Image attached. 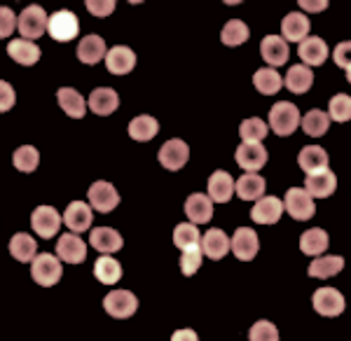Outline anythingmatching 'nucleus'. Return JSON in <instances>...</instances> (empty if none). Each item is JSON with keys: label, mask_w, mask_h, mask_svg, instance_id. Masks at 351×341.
I'll list each match as a JSON object with an SVG mask.
<instances>
[{"label": "nucleus", "mask_w": 351, "mask_h": 341, "mask_svg": "<svg viewBox=\"0 0 351 341\" xmlns=\"http://www.w3.org/2000/svg\"><path fill=\"white\" fill-rule=\"evenodd\" d=\"M300 127V110L295 103L279 101L269 110V129L276 136H291Z\"/></svg>", "instance_id": "1"}, {"label": "nucleus", "mask_w": 351, "mask_h": 341, "mask_svg": "<svg viewBox=\"0 0 351 341\" xmlns=\"http://www.w3.org/2000/svg\"><path fill=\"white\" fill-rule=\"evenodd\" d=\"M47 19L49 16L45 14V10L40 5H28L24 8V12L19 14V19H16V28H19L21 38L24 40H36L45 36V31H47Z\"/></svg>", "instance_id": "2"}, {"label": "nucleus", "mask_w": 351, "mask_h": 341, "mask_svg": "<svg viewBox=\"0 0 351 341\" xmlns=\"http://www.w3.org/2000/svg\"><path fill=\"white\" fill-rule=\"evenodd\" d=\"M31 276H33V281L43 288L56 286L59 278H61V260L54 257V255H49V253L38 255L31 264Z\"/></svg>", "instance_id": "3"}, {"label": "nucleus", "mask_w": 351, "mask_h": 341, "mask_svg": "<svg viewBox=\"0 0 351 341\" xmlns=\"http://www.w3.org/2000/svg\"><path fill=\"white\" fill-rule=\"evenodd\" d=\"M47 33L52 36L56 42H68V40H75L80 33V21L73 12L68 10H59L47 19Z\"/></svg>", "instance_id": "4"}, {"label": "nucleus", "mask_w": 351, "mask_h": 341, "mask_svg": "<svg viewBox=\"0 0 351 341\" xmlns=\"http://www.w3.org/2000/svg\"><path fill=\"white\" fill-rule=\"evenodd\" d=\"M284 208L288 210V215H291L293 220H309V218H314V213H316L314 199L307 194L304 187H291V190L286 192Z\"/></svg>", "instance_id": "5"}, {"label": "nucleus", "mask_w": 351, "mask_h": 341, "mask_svg": "<svg viewBox=\"0 0 351 341\" xmlns=\"http://www.w3.org/2000/svg\"><path fill=\"white\" fill-rule=\"evenodd\" d=\"M311 304H314L316 314L326 316V318H337L344 311V294L335 288H319L311 297Z\"/></svg>", "instance_id": "6"}, {"label": "nucleus", "mask_w": 351, "mask_h": 341, "mask_svg": "<svg viewBox=\"0 0 351 341\" xmlns=\"http://www.w3.org/2000/svg\"><path fill=\"white\" fill-rule=\"evenodd\" d=\"M104 306L112 318H132L138 309V299L129 290H112L106 294Z\"/></svg>", "instance_id": "7"}, {"label": "nucleus", "mask_w": 351, "mask_h": 341, "mask_svg": "<svg viewBox=\"0 0 351 341\" xmlns=\"http://www.w3.org/2000/svg\"><path fill=\"white\" fill-rule=\"evenodd\" d=\"M31 227L38 236L54 238L61 227V215L56 213V208L52 206H38L31 215Z\"/></svg>", "instance_id": "8"}, {"label": "nucleus", "mask_w": 351, "mask_h": 341, "mask_svg": "<svg viewBox=\"0 0 351 341\" xmlns=\"http://www.w3.org/2000/svg\"><path fill=\"white\" fill-rule=\"evenodd\" d=\"M260 250V241L258 234L251 229V227H239L232 236V253L237 255V260L241 262H251Z\"/></svg>", "instance_id": "9"}, {"label": "nucleus", "mask_w": 351, "mask_h": 341, "mask_svg": "<svg viewBox=\"0 0 351 341\" xmlns=\"http://www.w3.org/2000/svg\"><path fill=\"white\" fill-rule=\"evenodd\" d=\"M87 194H89V203H92V208L99 210V213H110V210H115L117 203H120V194H117V190L110 183H106V180L94 183L92 187H89Z\"/></svg>", "instance_id": "10"}, {"label": "nucleus", "mask_w": 351, "mask_h": 341, "mask_svg": "<svg viewBox=\"0 0 351 341\" xmlns=\"http://www.w3.org/2000/svg\"><path fill=\"white\" fill-rule=\"evenodd\" d=\"M56 257L64 260L66 264H80L87 257V246H84L80 236L68 231V234H64L56 241Z\"/></svg>", "instance_id": "11"}, {"label": "nucleus", "mask_w": 351, "mask_h": 341, "mask_svg": "<svg viewBox=\"0 0 351 341\" xmlns=\"http://www.w3.org/2000/svg\"><path fill=\"white\" fill-rule=\"evenodd\" d=\"M188 159H190V147H188L185 140H180V138L167 140V143L162 145V150H160V164L164 168H169V170L183 168L185 164H188Z\"/></svg>", "instance_id": "12"}, {"label": "nucleus", "mask_w": 351, "mask_h": 341, "mask_svg": "<svg viewBox=\"0 0 351 341\" xmlns=\"http://www.w3.org/2000/svg\"><path fill=\"white\" fill-rule=\"evenodd\" d=\"M260 54H263L265 64H269L271 68H279L288 64L291 59V47L281 36H267L260 42Z\"/></svg>", "instance_id": "13"}, {"label": "nucleus", "mask_w": 351, "mask_h": 341, "mask_svg": "<svg viewBox=\"0 0 351 341\" xmlns=\"http://www.w3.org/2000/svg\"><path fill=\"white\" fill-rule=\"evenodd\" d=\"M237 164L246 173H256L267 164V150L263 143H241L237 147Z\"/></svg>", "instance_id": "14"}, {"label": "nucleus", "mask_w": 351, "mask_h": 341, "mask_svg": "<svg viewBox=\"0 0 351 341\" xmlns=\"http://www.w3.org/2000/svg\"><path fill=\"white\" fill-rule=\"evenodd\" d=\"M304 190L311 199H326L330 197L332 192L337 190V175L332 173L330 168H324V170H316V173H309L307 175V183H304Z\"/></svg>", "instance_id": "15"}, {"label": "nucleus", "mask_w": 351, "mask_h": 341, "mask_svg": "<svg viewBox=\"0 0 351 341\" xmlns=\"http://www.w3.org/2000/svg\"><path fill=\"white\" fill-rule=\"evenodd\" d=\"M92 220H94V213H92V208H89V203H84V201L68 203V208L64 213V223L73 234L87 231L89 227H92Z\"/></svg>", "instance_id": "16"}, {"label": "nucleus", "mask_w": 351, "mask_h": 341, "mask_svg": "<svg viewBox=\"0 0 351 341\" xmlns=\"http://www.w3.org/2000/svg\"><path fill=\"white\" fill-rule=\"evenodd\" d=\"M202 253L206 255V257H211V260H223L225 255L230 253V248H232V238L225 234L223 229H208L206 234L202 236Z\"/></svg>", "instance_id": "17"}, {"label": "nucleus", "mask_w": 351, "mask_h": 341, "mask_svg": "<svg viewBox=\"0 0 351 341\" xmlns=\"http://www.w3.org/2000/svg\"><path fill=\"white\" fill-rule=\"evenodd\" d=\"M284 215V201H279L276 197H263L256 201V206L251 210V218L258 225H274Z\"/></svg>", "instance_id": "18"}, {"label": "nucleus", "mask_w": 351, "mask_h": 341, "mask_svg": "<svg viewBox=\"0 0 351 341\" xmlns=\"http://www.w3.org/2000/svg\"><path fill=\"white\" fill-rule=\"evenodd\" d=\"M298 54H300V59H302V66H321V64H326V59H328V45L324 42L321 38H316V36H307L300 42V47H298Z\"/></svg>", "instance_id": "19"}, {"label": "nucleus", "mask_w": 351, "mask_h": 341, "mask_svg": "<svg viewBox=\"0 0 351 341\" xmlns=\"http://www.w3.org/2000/svg\"><path fill=\"white\" fill-rule=\"evenodd\" d=\"M234 194V180L228 170H213L208 178V199L213 203H228Z\"/></svg>", "instance_id": "20"}, {"label": "nucleus", "mask_w": 351, "mask_h": 341, "mask_svg": "<svg viewBox=\"0 0 351 341\" xmlns=\"http://www.w3.org/2000/svg\"><path fill=\"white\" fill-rule=\"evenodd\" d=\"M309 28H311L309 19L302 12H291L281 21V38H284L286 42H302V40L307 38Z\"/></svg>", "instance_id": "21"}, {"label": "nucleus", "mask_w": 351, "mask_h": 341, "mask_svg": "<svg viewBox=\"0 0 351 341\" xmlns=\"http://www.w3.org/2000/svg\"><path fill=\"white\" fill-rule=\"evenodd\" d=\"M89 243L104 255L117 253L124 246V238L120 236V231H115L112 227H96L89 234Z\"/></svg>", "instance_id": "22"}, {"label": "nucleus", "mask_w": 351, "mask_h": 341, "mask_svg": "<svg viewBox=\"0 0 351 341\" xmlns=\"http://www.w3.org/2000/svg\"><path fill=\"white\" fill-rule=\"evenodd\" d=\"M87 103H89V108H92V112L106 117V115H112V112L117 110V105H120V96H117L115 89H110V87H99L92 92V96L87 99Z\"/></svg>", "instance_id": "23"}, {"label": "nucleus", "mask_w": 351, "mask_h": 341, "mask_svg": "<svg viewBox=\"0 0 351 341\" xmlns=\"http://www.w3.org/2000/svg\"><path fill=\"white\" fill-rule=\"evenodd\" d=\"M106 54H108V47L101 36H84L77 45V59L87 66L99 64L101 59H106Z\"/></svg>", "instance_id": "24"}, {"label": "nucleus", "mask_w": 351, "mask_h": 341, "mask_svg": "<svg viewBox=\"0 0 351 341\" xmlns=\"http://www.w3.org/2000/svg\"><path fill=\"white\" fill-rule=\"evenodd\" d=\"M185 215L190 218L192 225H204L211 220L213 215V201L208 199V194H190L185 201Z\"/></svg>", "instance_id": "25"}, {"label": "nucleus", "mask_w": 351, "mask_h": 341, "mask_svg": "<svg viewBox=\"0 0 351 341\" xmlns=\"http://www.w3.org/2000/svg\"><path fill=\"white\" fill-rule=\"evenodd\" d=\"M106 66L112 75H127L136 66V54L129 47H112L106 54Z\"/></svg>", "instance_id": "26"}, {"label": "nucleus", "mask_w": 351, "mask_h": 341, "mask_svg": "<svg viewBox=\"0 0 351 341\" xmlns=\"http://www.w3.org/2000/svg\"><path fill=\"white\" fill-rule=\"evenodd\" d=\"M311 84H314V73H311V68L298 64V66H291L284 77V87H288V92L293 94H304L311 89Z\"/></svg>", "instance_id": "27"}, {"label": "nucleus", "mask_w": 351, "mask_h": 341, "mask_svg": "<svg viewBox=\"0 0 351 341\" xmlns=\"http://www.w3.org/2000/svg\"><path fill=\"white\" fill-rule=\"evenodd\" d=\"M8 54L10 59L16 61V64L21 66H33L38 64V59H40V47L38 45H33L31 40H12V42L8 45Z\"/></svg>", "instance_id": "28"}, {"label": "nucleus", "mask_w": 351, "mask_h": 341, "mask_svg": "<svg viewBox=\"0 0 351 341\" xmlns=\"http://www.w3.org/2000/svg\"><path fill=\"white\" fill-rule=\"evenodd\" d=\"M234 192L237 197L243 199V201H258L265 194V178L258 173H246L241 175L234 183Z\"/></svg>", "instance_id": "29"}, {"label": "nucleus", "mask_w": 351, "mask_h": 341, "mask_svg": "<svg viewBox=\"0 0 351 341\" xmlns=\"http://www.w3.org/2000/svg\"><path fill=\"white\" fill-rule=\"evenodd\" d=\"M298 164L307 175L316 173V170H324V168H328V152L319 145H307L300 150Z\"/></svg>", "instance_id": "30"}, {"label": "nucleus", "mask_w": 351, "mask_h": 341, "mask_svg": "<svg viewBox=\"0 0 351 341\" xmlns=\"http://www.w3.org/2000/svg\"><path fill=\"white\" fill-rule=\"evenodd\" d=\"M56 99H59V105L64 108L66 115L80 119L84 117V112H87V101H84L80 92H75L73 87H61L59 92H56Z\"/></svg>", "instance_id": "31"}, {"label": "nucleus", "mask_w": 351, "mask_h": 341, "mask_svg": "<svg viewBox=\"0 0 351 341\" xmlns=\"http://www.w3.org/2000/svg\"><path fill=\"white\" fill-rule=\"evenodd\" d=\"M10 255L16 260V262H33L38 257V246L36 238L28 234H14L12 241H10Z\"/></svg>", "instance_id": "32"}, {"label": "nucleus", "mask_w": 351, "mask_h": 341, "mask_svg": "<svg viewBox=\"0 0 351 341\" xmlns=\"http://www.w3.org/2000/svg\"><path fill=\"white\" fill-rule=\"evenodd\" d=\"M94 276L99 278L104 286H115V283L122 278V266H120V262H117L115 257H110V255H104V257L96 260Z\"/></svg>", "instance_id": "33"}, {"label": "nucleus", "mask_w": 351, "mask_h": 341, "mask_svg": "<svg viewBox=\"0 0 351 341\" xmlns=\"http://www.w3.org/2000/svg\"><path fill=\"white\" fill-rule=\"evenodd\" d=\"M344 269V257L339 255H326V257H316L309 264V276L311 278H330L337 276Z\"/></svg>", "instance_id": "34"}, {"label": "nucleus", "mask_w": 351, "mask_h": 341, "mask_svg": "<svg viewBox=\"0 0 351 341\" xmlns=\"http://www.w3.org/2000/svg\"><path fill=\"white\" fill-rule=\"evenodd\" d=\"M253 84H256V89L260 94L274 96L284 87V77H281L274 68H260V71H256V75H253Z\"/></svg>", "instance_id": "35"}, {"label": "nucleus", "mask_w": 351, "mask_h": 341, "mask_svg": "<svg viewBox=\"0 0 351 341\" xmlns=\"http://www.w3.org/2000/svg\"><path fill=\"white\" fill-rule=\"evenodd\" d=\"M328 243H330V238L324 229H319V227H314V229H307L302 236H300V250H302L304 255H321L328 250Z\"/></svg>", "instance_id": "36"}, {"label": "nucleus", "mask_w": 351, "mask_h": 341, "mask_svg": "<svg viewBox=\"0 0 351 341\" xmlns=\"http://www.w3.org/2000/svg\"><path fill=\"white\" fill-rule=\"evenodd\" d=\"M160 131V124H157L155 117L150 115H138L132 119V124H129V136H132L134 140H141V143H145V140H152Z\"/></svg>", "instance_id": "37"}, {"label": "nucleus", "mask_w": 351, "mask_h": 341, "mask_svg": "<svg viewBox=\"0 0 351 341\" xmlns=\"http://www.w3.org/2000/svg\"><path fill=\"white\" fill-rule=\"evenodd\" d=\"M300 127H302V131L307 136L319 138V136H324L328 131V127H330V117H328L324 110H309L304 117H300Z\"/></svg>", "instance_id": "38"}, {"label": "nucleus", "mask_w": 351, "mask_h": 341, "mask_svg": "<svg viewBox=\"0 0 351 341\" xmlns=\"http://www.w3.org/2000/svg\"><path fill=\"white\" fill-rule=\"evenodd\" d=\"M173 243H176V248H180V250H190V248L199 246V243H202V234H199V229H197V225H192V223L176 225Z\"/></svg>", "instance_id": "39"}, {"label": "nucleus", "mask_w": 351, "mask_h": 341, "mask_svg": "<svg viewBox=\"0 0 351 341\" xmlns=\"http://www.w3.org/2000/svg\"><path fill=\"white\" fill-rule=\"evenodd\" d=\"M220 40H223V45H228V47H239V45H243L248 40V26L243 24L241 19H232L223 26Z\"/></svg>", "instance_id": "40"}, {"label": "nucleus", "mask_w": 351, "mask_h": 341, "mask_svg": "<svg viewBox=\"0 0 351 341\" xmlns=\"http://www.w3.org/2000/svg\"><path fill=\"white\" fill-rule=\"evenodd\" d=\"M269 127L265 119H258V117H251V119H243L241 127H239V134L243 138V143H260V140L267 136Z\"/></svg>", "instance_id": "41"}, {"label": "nucleus", "mask_w": 351, "mask_h": 341, "mask_svg": "<svg viewBox=\"0 0 351 341\" xmlns=\"http://www.w3.org/2000/svg\"><path fill=\"white\" fill-rule=\"evenodd\" d=\"M12 162L21 173H31V170H36L38 164H40V155H38V150L33 145H21L12 155Z\"/></svg>", "instance_id": "42"}, {"label": "nucleus", "mask_w": 351, "mask_h": 341, "mask_svg": "<svg viewBox=\"0 0 351 341\" xmlns=\"http://www.w3.org/2000/svg\"><path fill=\"white\" fill-rule=\"evenodd\" d=\"M328 117L335 119V122H349L351 119V96L347 94H335L330 99V105H328Z\"/></svg>", "instance_id": "43"}, {"label": "nucleus", "mask_w": 351, "mask_h": 341, "mask_svg": "<svg viewBox=\"0 0 351 341\" xmlns=\"http://www.w3.org/2000/svg\"><path fill=\"white\" fill-rule=\"evenodd\" d=\"M202 246L183 250V255H180V271H183V276H195L197 269L202 266Z\"/></svg>", "instance_id": "44"}, {"label": "nucleus", "mask_w": 351, "mask_h": 341, "mask_svg": "<svg viewBox=\"0 0 351 341\" xmlns=\"http://www.w3.org/2000/svg\"><path fill=\"white\" fill-rule=\"evenodd\" d=\"M248 341H279V329L269 320H258L248 332Z\"/></svg>", "instance_id": "45"}, {"label": "nucleus", "mask_w": 351, "mask_h": 341, "mask_svg": "<svg viewBox=\"0 0 351 341\" xmlns=\"http://www.w3.org/2000/svg\"><path fill=\"white\" fill-rule=\"evenodd\" d=\"M16 28V16L10 8H0V38H10Z\"/></svg>", "instance_id": "46"}, {"label": "nucleus", "mask_w": 351, "mask_h": 341, "mask_svg": "<svg viewBox=\"0 0 351 341\" xmlns=\"http://www.w3.org/2000/svg\"><path fill=\"white\" fill-rule=\"evenodd\" d=\"M332 59H335V64L339 68H351V40H344V42H339L335 47V52H332Z\"/></svg>", "instance_id": "47"}, {"label": "nucleus", "mask_w": 351, "mask_h": 341, "mask_svg": "<svg viewBox=\"0 0 351 341\" xmlns=\"http://www.w3.org/2000/svg\"><path fill=\"white\" fill-rule=\"evenodd\" d=\"M14 101H16V94H14L12 84L0 79V112H8L10 108L14 105Z\"/></svg>", "instance_id": "48"}, {"label": "nucleus", "mask_w": 351, "mask_h": 341, "mask_svg": "<svg viewBox=\"0 0 351 341\" xmlns=\"http://www.w3.org/2000/svg\"><path fill=\"white\" fill-rule=\"evenodd\" d=\"M87 10L94 16H108L115 10V0H104V3L101 0H87Z\"/></svg>", "instance_id": "49"}, {"label": "nucleus", "mask_w": 351, "mask_h": 341, "mask_svg": "<svg viewBox=\"0 0 351 341\" xmlns=\"http://www.w3.org/2000/svg\"><path fill=\"white\" fill-rule=\"evenodd\" d=\"M171 341H199V337L192 329H178V332H173Z\"/></svg>", "instance_id": "50"}, {"label": "nucleus", "mask_w": 351, "mask_h": 341, "mask_svg": "<svg viewBox=\"0 0 351 341\" xmlns=\"http://www.w3.org/2000/svg\"><path fill=\"white\" fill-rule=\"evenodd\" d=\"M300 8L307 10V12H321V10L328 8V3H326V0H319V3H307V0H302V3H300Z\"/></svg>", "instance_id": "51"}, {"label": "nucleus", "mask_w": 351, "mask_h": 341, "mask_svg": "<svg viewBox=\"0 0 351 341\" xmlns=\"http://www.w3.org/2000/svg\"><path fill=\"white\" fill-rule=\"evenodd\" d=\"M347 79H349V84H351V68H349V71H347Z\"/></svg>", "instance_id": "52"}]
</instances>
